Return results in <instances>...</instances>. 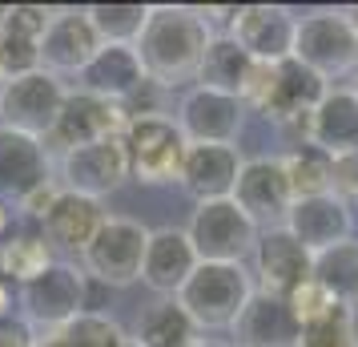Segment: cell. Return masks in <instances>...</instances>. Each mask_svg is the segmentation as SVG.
<instances>
[{"label": "cell", "mask_w": 358, "mask_h": 347, "mask_svg": "<svg viewBox=\"0 0 358 347\" xmlns=\"http://www.w3.org/2000/svg\"><path fill=\"white\" fill-rule=\"evenodd\" d=\"M105 218L109 215H105V206H101L97 198L61 190V194L52 198V206L45 210V218H41V234H45L49 247L77 250V254H81V250L93 243V234L101 231Z\"/></svg>", "instance_id": "7402d4cb"}, {"label": "cell", "mask_w": 358, "mask_h": 347, "mask_svg": "<svg viewBox=\"0 0 358 347\" xmlns=\"http://www.w3.org/2000/svg\"><path fill=\"white\" fill-rule=\"evenodd\" d=\"M125 158H129V178L141 186H169L181 178V162H185V133L178 130L173 117H137L125 121Z\"/></svg>", "instance_id": "277c9868"}, {"label": "cell", "mask_w": 358, "mask_h": 347, "mask_svg": "<svg viewBox=\"0 0 358 347\" xmlns=\"http://www.w3.org/2000/svg\"><path fill=\"white\" fill-rule=\"evenodd\" d=\"M342 17L350 20V29L358 33V4H350V8H342Z\"/></svg>", "instance_id": "b9f144b4"}, {"label": "cell", "mask_w": 358, "mask_h": 347, "mask_svg": "<svg viewBox=\"0 0 358 347\" xmlns=\"http://www.w3.org/2000/svg\"><path fill=\"white\" fill-rule=\"evenodd\" d=\"M234 335H238V347H298L302 323L286 299L254 291L242 319L234 323Z\"/></svg>", "instance_id": "44dd1931"}, {"label": "cell", "mask_w": 358, "mask_h": 347, "mask_svg": "<svg viewBox=\"0 0 358 347\" xmlns=\"http://www.w3.org/2000/svg\"><path fill=\"white\" fill-rule=\"evenodd\" d=\"M121 347H141V343H137V339H133V335H125V339H121Z\"/></svg>", "instance_id": "f6af8a7d"}, {"label": "cell", "mask_w": 358, "mask_h": 347, "mask_svg": "<svg viewBox=\"0 0 358 347\" xmlns=\"http://www.w3.org/2000/svg\"><path fill=\"white\" fill-rule=\"evenodd\" d=\"M145 243L149 226H141L137 218L109 215L101 222V231L93 234V243L81 250V263L89 279L105 283V287H129L141 279V263H145Z\"/></svg>", "instance_id": "8992f818"}, {"label": "cell", "mask_w": 358, "mask_h": 347, "mask_svg": "<svg viewBox=\"0 0 358 347\" xmlns=\"http://www.w3.org/2000/svg\"><path fill=\"white\" fill-rule=\"evenodd\" d=\"M125 331L113 315H77L61 327H49L36 335V347H121Z\"/></svg>", "instance_id": "83f0119b"}, {"label": "cell", "mask_w": 358, "mask_h": 347, "mask_svg": "<svg viewBox=\"0 0 358 347\" xmlns=\"http://www.w3.org/2000/svg\"><path fill=\"white\" fill-rule=\"evenodd\" d=\"M185 234H189L201 263H245L254 254V243L262 231L234 198H217L197 202Z\"/></svg>", "instance_id": "5b68a950"}, {"label": "cell", "mask_w": 358, "mask_h": 347, "mask_svg": "<svg viewBox=\"0 0 358 347\" xmlns=\"http://www.w3.org/2000/svg\"><path fill=\"white\" fill-rule=\"evenodd\" d=\"M310 146H318L330 158L358 154V101L350 89H334L318 101V109L306 117V137Z\"/></svg>", "instance_id": "603a6c76"}, {"label": "cell", "mask_w": 358, "mask_h": 347, "mask_svg": "<svg viewBox=\"0 0 358 347\" xmlns=\"http://www.w3.org/2000/svg\"><path fill=\"white\" fill-rule=\"evenodd\" d=\"M242 162L245 158L238 154V146H189L178 182L185 186V194H194V202L234 198Z\"/></svg>", "instance_id": "d6986e66"}, {"label": "cell", "mask_w": 358, "mask_h": 347, "mask_svg": "<svg viewBox=\"0 0 358 347\" xmlns=\"http://www.w3.org/2000/svg\"><path fill=\"white\" fill-rule=\"evenodd\" d=\"M298 17L282 4H242L229 13V36L262 65H282L294 57Z\"/></svg>", "instance_id": "7c38bea8"}, {"label": "cell", "mask_w": 358, "mask_h": 347, "mask_svg": "<svg viewBox=\"0 0 358 347\" xmlns=\"http://www.w3.org/2000/svg\"><path fill=\"white\" fill-rule=\"evenodd\" d=\"M355 303H358V299H355Z\"/></svg>", "instance_id": "c3c4849f"}, {"label": "cell", "mask_w": 358, "mask_h": 347, "mask_svg": "<svg viewBox=\"0 0 358 347\" xmlns=\"http://www.w3.org/2000/svg\"><path fill=\"white\" fill-rule=\"evenodd\" d=\"M65 97H69L65 81L45 73V69L8 77V81L0 85V125L33 133V137L45 142L52 133V125H57V117H61Z\"/></svg>", "instance_id": "52a82bcc"}, {"label": "cell", "mask_w": 358, "mask_h": 347, "mask_svg": "<svg viewBox=\"0 0 358 347\" xmlns=\"http://www.w3.org/2000/svg\"><path fill=\"white\" fill-rule=\"evenodd\" d=\"M0 315H13V287L0 279Z\"/></svg>", "instance_id": "ab89813d"}, {"label": "cell", "mask_w": 358, "mask_h": 347, "mask_svg": "<svg viewBox=\"0 0 358 347\" xmlns=\"http://www.w3.org/2000/svg\"><path fill=\"white\" fill-rule=\"evenodd\" d=\"M254 291L258 287L245 263H197L189 283L178 291V303L197 331H234Z\"/></svg>", "instance_id": "7a4b0ae2"}, {"label": "cell", "mask_w": 358, "mask_h": 347, "mask_svg": "<svg viewBox=\"0 0 358 347\" xmlns=\"http://www.w3.org/2000/svg\"><path fill=\"white\" fill-rule=\"evenodd\" d=\"M330 194H338L346 206L358 202V154L334 158V182H330Z\"/></svg>", "instance_id": "d590c367"}, {"label": "cell", "mask_w": 358, "mask_h": 347, "mask_svg": "<svg viewBox=\"0 0 358 347\" xmlns=\"http://www.w3.org/2000/svg\"><path fill=\"white\" fill-rule=\"evenodd\" d=\"M52 263V254H49V243H45V234L41 231H29V234H4L0 238V279L8 283H17V287H24L29 279H36L45 266Z\"/></svg>", "instance_id": "f1b7e54d"}, {"label": "cell", "mask_w": 358, "mask_h": 347, "mask_svg": "<svg viewBox=\"0 0 358 347\" xmlns=\"http://www.w3.org/2000/svg\"><path fill=\"white\" fill-rule=\"evenodd\" d=\"M57 194H61V182H45V186H36L33 194H24V198H20V210H24L29 218H36V222H41V218H45V210L52 206V198H57Z\"/></svg>", "instance_id": "74e56055"}, {"label": "cell", "mask_w": 358, "mask_h": 347, "mask_svg": "<svg viewBox=\"0 0 358 347\" xmlns=\"http://www.w3.org/2000/svg\"><path fill=\"white\" fill-rule=\"evenodd\" d=\"M286 231L310 250V254H322V250L338 247L355 234V206H346L338 194H314V198H294L290 215L282 222Z\"/></svg>", "instance_id": "9a60e30c"}, {"label": "cell", "mask_w": 358, "mask_h": 347, "mask_svg": "<svg viewBox=\"0 0 358 347\" xmlns=\"http://www.w3.org/2000/svg\"><path fill=\"white\" fill-rule=\"evenodd\" d=\"M197 250L189 243L185 226H162L149 231L145 243V263H141V283L153 295L162 299H178V291L189 283V275L197 271Z\"/></svg>", "instance_id": "2e32d148"}, {"label": "cell", "mask_w": 358, "mask_h": 347, "mask_svg": "<svg viewBox=\"0 0 358 347\" xmlns=\"http://www.w3.org/2000/svg\"><path fill=\"white\" fill-rule=\"evenodd\" d=\"M234 202L258 222V231L282 226L294 206V190L282 158H245L238 186H234Z\"/></svg>", "instance_id": "5bb4252c"}, {"label": "cell", "mask_w": 358, "mask_h": 347, "mask_svg": "<svg viewBox=\"0 0 358 347\" xmlns=\"http://www.w3.org/2000/svg\"><path fill=\"white\" fill-rule=\"evenodd\" d=\"M109 291H113V287H105V283H97V279H89V275H85V307H81V311L85 315H109V307H105Z\"/></svg>", "instance_id": "f35d334b"}, {"label": "cell", "mask_w": 358, "mask_h": 347, "mask_svg": "<svg viewBox=\"0 0 358 347\" xmlns=\"http://www.w3.org/2000/svg\"><path fill=\"white\" fill-rule=\"evenodd\" d=\"M20 307H24V319L41 331L77 319L85 307V271L52 259L36 279H29L20 287Z\"/></svg>", "instance_id": "9c48e42d"}, {"label": "cell", "mask_w": 358, "mask_h": 347, "mask_svg": "<svg viewBox=\"0 0 358 347\" xmlns=\"http://www.w3.org/2000/svg\"><path fill=\"white\" fill-rule=\"evenodd\" d=\"M0 57H4L8 77H20V73H33V69H41V45H33V41L0 36Z\"/></svg>", "instance_id": "e575fe53"}, {"label": "cell", "mask_w": 358, "mask_h": 347, "mask_svg": "<svg viewBox=\"0 0 358 347\" xmlns=\"http://www.w3.org/2000/svg\"><path fill=\"white\" fill-rule=\"evenodd\" d=\"M350 93H355V101H358V73H355V81H350Z\"/></svg>", "instance_id": "7dc6e473"}, {"label": "cell", "mask_w": 358, "mask_h": 347, "mask_svg": "<svg viewBox=\"0 0 358 347\" xmlns=\"http://www.w3.org/2000/svg\"><path fill=\"white\" fill-rule=\"evenodd\" d=\"M189 347H226V343H217V339H206V335H197V339H194Z\"/></svg>", "instance_id": "7bdbcfd3"}, {"label": "cell", "mask_w": 358, "mask_h": 347, "mask_svg": "<svg viewBox=\"0 0 358 347\" xmlns=\"http://www.w3.org/2000/svg\"><path fill=\"white\" fill-rule=\"evenodd\" d=\"M310 279L318 283L326 295H334L338 303H355L358 299V243L346 238L338 247L314 254V275Z\"/></svg>", "instance_id": "f546056e"}, {"label": "cell", "mask_w": 358, "mask_h": 347, "mask_svg": "<svg viewBox=\"0 0 358 347\" xmlns=\"http://www.w3.org/2000/svg\"><path fill=\"white\" fill-rule=\"evenodd\" d=\"M245 114L250 109L242 105V97L194 85V89H185L173 121H178V130L185 133L189 146H234L242 137Z\"/></svg>", "instance_id": "ba28073f"}, {"label": "cell", "mask_w": 358, "mask_h": 347, "mask_svg": "<svg viewBox=\"0 0 358 347\" xmlns=\"http://www.w3.org/2000/svg\"><path fill=\"white\" fill-rule=\"evenodd\" d=\"M129 182V158L121 137H105L93 146H77L61 154V190L85 194V198H105Z\"/></svg>", "instance_id": "8fae6325"}, {"label": "cell", "mask_w": 358, "mask_h": 347, "mask_svg": "<svg viewBox=\"0 0 358 347\" xmlns=\"http://www.w3.org/2000/svg\"><path fill=\"white\" fill-rule=\"evenodd\" d=\"M97 49L101 41L85 17V8H52L49 29L41 36V69L45 73H52V77L81 73Z\"/></svg>", "instance_id": "e0dca14e"}, {"label": "cell", "mask_w": 358, "mask_h": 347, "mask_svg": "<svg viewBox=\"0 0 358 347\" xmlns=\"http://www.w3.org/2000/svg\"><path fill=\"white\" fill-rule=\"evenodd\" d=\"M254 287L266 295L290 299L302 283H310L314 275V254H310L286 226H266L254 243Z\"/></svg>", "instance_id": "30bf717a"}, {"label": "cell", "mask_w": 358, "mask_h": 347, "mask_svg": "<svg viewBox=\"0 0 358 347\" xmlns=\"http://www.w3.org/2000/svg\"><path fill=\"white\" fill-rule=\"evenodd\" d=\"M52 182L49 178V146L33 137V133H20L0 125V194L8 198H24L33 194L36 186Z\"/></svg>", "instance_id": "ffe728a7"}, {"label": "cell", "mask_w": 358, "mask_h": 347, "mask_svg": "<svg viewBox=\"0 0 358 347\" xmlns=\"http://www.w3.org/2000/svg\"><path fill=\"white\" fill-rule=\"evenodd\" d=\"M294 61L314 69L326 85L355 77L358 73V33L350 20L342 17V8H318L310 17H298L294 33Z\"/></svg>", "instance_id": "3957f363"}, {"label": "cell", "mask_w": 358, "mask_h": 347, "mask_svg": "<svg viewBox=\"0 0 358 347\" xmlns=\"http://www.w3.org/2000/svg\"><path fill=\"white\" fill-rule=\"evenodd\" d=\"M149 13H153V4H121V0L85 8L101 45H137L149 25Z\"/></svg>", "instance_id": "4316f807"}, {"label": "cell", "mask_w": 358, "mask_h": 347, "mask_svg": "<svg viewBox=\"0 0 358 347\" xmlns=\"http://www.w3.org/2000/svg\"><path fill=\"white\" fill-rule=\"evenodd\" d=\"M330 93V85L306 69L302 61H282L274 65V89H270V97L262 105V114L274 117V121H302L306 125V117L318 109V101Z\"/></svg>", "instance_id": "cb8c5ba5"}, {"label": "cell", "mask_w": 358, "mask_h": 347, "mask_svg": "<svg viewBox=\"0 0 358 347\" xmlns=\"http://www.w3.org/2000/svg\"><path fill=\"white\" fill-rule=\"evenodd\" d=\"M197 335L201 331L194 327V319L185 315L178 299H157L153 307H145L133 331V339L141 347H189Z\"/></svg>", "instance_id": "484cf974"}, {"label": "cell", "mask_w": 358, "mask_h": 347, "mask_svg": "<svg viewBox=\"0 0 358 347\" xmlns=\"http://www.w3.org/2000/svg\"><path fill=\"white\" fill-rule=\"evenodd\" d=\"M145 65L137 57V45H101L93 53V61L77 73V89L93 93V97H105L121 105V101L137 93L145 85Z\"/></svg>", "instance_id": "ac0fdd59"}, {"label": "cell", "mask_w": 358, "mask_h": 347, "mask_svg": "<svg viewBox=\"0 0 358 347\" xmlns=\"http://www.w3.org/2000/svg\"><path fill=\"white\" fill-rule=\"evenodd\" d=\"M298 347H358L355 323H350V303H334L326 315L302 323Z\"/></svg>", "instance_id": "1f68e13d"}, {"label": "cell", "mask_w": 358, "mask_h": 347, "mask_svg": "<svg viewBox=\"0 0 358 347\" xmlns=\"http://www.w3.org/2000/svg\"><path fill=\"white\" fill-rule=\"evenodd\" d=\"M121 133H125L121 105H113V101H105V97H93L85 89H69L65 105H61V117H57L52 133L45 137V146L69 154V149H77V146H93V142L121 137Z\"/></svg>", "instance_id": "4fadbf2b"}, {"label": "cell", "mask_w": 358, "mask_h": 347, "mask_svg": "<svg viewBox=\"0 0 358 347\" xmlns=\"http://www.w3.org/2000/svg\"><path fill=\"white\" fill-rule=\"evenodd\" d=\"M52 20V8L45 4H13L4 8V20H0V36H17V41H33L41 45V36L49 29Z\"/></svg>", "instance_id": "d6a6232c"}, {"label": "cell", "mask_w": 358, "mask_h": 347, "mask_svg": "<svg viewBox=\"0 0 358 347\" xmlns=\"http://www.w3.org/2000/svg\"><path fill=\"white\" fill-rule=\"evenodd\" d=\"M213 41V25L201 8L185 4H153L149 25L137 41V57L145 65V77L162 89L197 81L201 57Z\"/></svg>", "instance_id": "6da1fadb"}, {"label": "cell", "mask_w": 358, "mask_h": 347, "mask_svg": "<svg viewBox=\"0 0 358 347\" xmlns=\"http://www.w3.org/2000/svg\"><path fill=\"white\" fill-rule=\"evenodd\" d=\"M282 165H286V178H290L294 198H314V194H330V182H334V158L322 154L310 142H298L290 154H282Z\"/></svg>", "instance_id": "4dcf8cb0"}, {"label": "cell", "mask_w": 358, "mask_h": 347, "mask_svg": "<svg viewBox=\"0 0 358 347\" xmlns=\"http://www.w3.org/2000/svg\"><path fill=\"white\" fill-rule=\"evenodd\" d=\"M8 226H13V210L4 206V198H0V238L8 234Z\"/></svg>", "instance_id": "60d3db41"}, {"label": "cell", "mask_w": 358, "mask_h": 347, "mask_svg": "<svg viewBox=\"0 0 358 347\" xmlns=\"http://www.w3.org/2000/svg\"><path fill=\"white\" fill-rule=\"evenodd\" d=\"M350 323H355V339H358V303H350Z\"/></svg>", "instance_id": "ee69618b"}, {"label": "cell", "mask_w": 358, "mask_h": 347, "mask_svg": "<svg viewBox=\"0 0 358 347\" xmlns=\"http://www.w3.org/2000/svg\"><path fill=\"white\" fill-rule=\"evenodd\" d=\"M0 347H36V327L24 315H0Z\"/></svg>", "instance_id": "8d00e7d4"}, {"label": "cell", "mask_w": 358, "mask_h": 347, "mask_svg": "<svg viewBox=\"0 0 358 347\" xmlns=\"http://www.w3.org/2000/svg\"><path fill=\"white\" fill-rule=\"evenodd\" d=\"M250 69H254V57H250L234 36L213 33L210 49H206V57H201V69H197V85L242 97L245 81H250Z\"/></svg>", "instance_id": "d4e9b609"}, {"label": "cell", "mask_w": 358, "mask_h": 347, "mask_svg": "<svg viewBox=\"0 0 358 347\" xmlns=\"http://www.w3.org/2000/svg\"><path fill=\"white\" fill-rule=\"evenodd\" d=\"M286 303L294 307L298 323H310V319H318V315L330 311V307H334L338 299H334V295H326L322 287H318V283L310 279V283H302V287H298V291H294V295L286 299Z\"/></svg>", "instance_id": "836d02e7"}, {"label": "cell", "mask_w": 358, "mask_h": 347, "mask_svg": "<svg viewBox=\"0 0 358 347\" xmlns=\"http://www.w3.org/2000/svg\"><path fill=\"white\" fill-rule=\"evenodd\" d=\"M8 81V69H4V57H0V85Z\"/></svg>", "instance_id": "bcb514c9"}]
</instances>
